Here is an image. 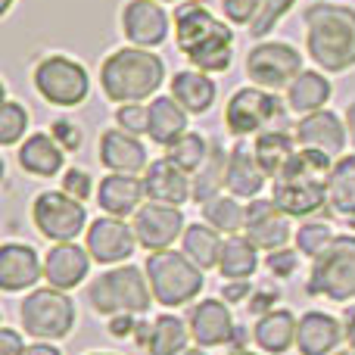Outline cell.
<instances>
[{"label":"cell","mask_w":355,"mask_h":355,"mask_svg":"<svg viewBox=\"0 0 355 355\" xmlns=\"http://www.w3.org/2000/svg\"><path fill=\"white\" fill-rule=\"evenodd\" d=\"M175 44L193 69L206 75H218L231 69L234 60V31L218 19L212 10H206L196 0L178 3L175 16Z\"/></svg>","instance_id":"cell-1"},{"label":"cell","mask_w":355,"mask_h":355,"mask_svg":"<svg viewBox=\"0 0 355 355\" xmlns=\"http://www.w3.org/2000/svg\"><path fill=\"white\" fill-rule=\"evenodd\" d=\"M334 156L318 150H296V156L284 166V172L271 178V200L290 218L318 215L327 202V178L334 168Z\"/></svg>","instance_id":"cell-2"},{"label":"cell","mask_w":355,"mask_h":355,"mask_svg":"<svg viewBox=\"0 0 355 355\" xmlns=\"http://www.w3.org/2000/svg\"><path fill=\"white\" fill-rule=\"evenodd\" d=\"M306 53L321 72H349L355 66V10L346 3H312L302 12Z\"/></svg>","instance_id":"cell-3"},{"label":"cell","mask_w":355,"mask_h":355,"mask_svg":"<svg viewBox=\"0 0 355 355\" xmlns=\"http://www.w3.org/2000/svg\"><path fill=\"white\" fill-rule=\"evenodd\" d=\"M162 81H166V62L144 47H119L100 66V87L116 106L153 100Z\"/></svg>","instance_id":"cell-4"},{"label":"cell","mask_w":355,"mask_h":355,"mask_svg":"<svg viewBox=\"0 0 355 355\" xmlns=\"http://www.w3.org/2000/svg\"><path fill=\"white\" fill-rule=\"evenodd\" d=\"M87 300L91 309L103 318L112 315H147L150 302H153V290H150L147 271L144 265H128L122 268H110L100 277H94L91 287H87Z\"/></svg>","instance_id":"cell-5"},{"label":"cell","mask_w":355,"mask_h":355,"mask_svg":"<svg viewBox=\"0 0 355 355\" xmlns=\"http://www.w3.org/2000/svg\"><path fill=\"white\" fill-rule=\"evenodd\" d=\"M144 271H147L153 300L166 309H181L187 302H193L200 296L202 284H206L202 268H196L184 252L175 250L150 252L147 262H144Z\"/></svg>","instance_id":"cell-6"},{"label":"cell","mask_w":355,"mask_h":355,"mask_svg":"<svg viewBox=\"0 0 355 355\" xmlns=\"http://www.w3.org/2000/svg\"><path fill=\"white\" fill-rule=\"evenodd\" d=\"M306 290L312 296H327L334 302L355 300V237L337 234L318 259H312Z\"/></svg>","instance_id":"cell-7"},{"label":"cell","mask_w":355,"mask_h":355,"mask_svg":"<svg viewBox=\"0 0 355 355\" xmlns=\"http://www.w3.org/2000/svg\"><path fill=\"white\" fill-rule=\"evenodd\" d=\"M19 315H22L25 334L35 340H44V343L69 337L75 327V318H78L72 296L56 287L31 290L22 300V306H19Z\"/></svg>","instance_id":"cell-8"},{"label":"cell","mask_w":355,"mask_h":355,"mask_svg":"<svg viewBox=\"0 0 355 355\" xmlns=\"http://www.w3.org/2000/svg\"><path fill=\"white\" fill-rule=\"evenodd\" d=\"M31 81H35V91L47 100L50 106H60V110H75L87 100L91 94V75L72 56H44L41 62L31 72Z\"/></svg>","instance_id":"cell-9"},{"label":"cell","mask_w":355,"mask_h":355,"mask_svg":"<svg viewBox=\"0 0 355 355\" xmlns=\"http://www.w3.org/2000/svg\"><path fill=\"white\" fill-rule=\"evenodd\" d=\"M31 221L50 243H72L87 227V209L66 190H44L31 202Z\"/></svg>","instance_id":"cell-10"},{"label":"cell","mask_w":355,"mask_h":355,"mask_svg":"<svg viewBox=\"0 0 355 355\" xmlns=\"http://www.w3.org/2000/svg\"><path fill=\"white\" fill-rule=\"evenodd\" d=\"M246 78L265 91H287L290 81L302 72V56L287 41H259L246 50Z\"/></svg>","instance_id":"cell-11"},{"label":"cell","mask_w":355,"mask_h":355,"mask_svg":"<svg viewBox=\"0 0 355 355\" xmlns=\"http://www.w3.org/2000/svg\"><path fill=\"white\" fill-rule=\"evenodd\" d=\"M281 116V100L275 91L252 85V87H240L231 94L225 106V128L234 137H250V135H262L275 119Z\"/></svg>","instance_id":"cell-12"},{"label":"cell","mask_w":355,"mask_h":355,"mask_svg":"<svg viewBox=\"0 0 355 355\" xmlns=\"http://www.w3.org/2000/svg\"><path fill=\"white\" fill-rule=\"evenodd\" d=\"M85 246L91 252L94 262L100 265H125L137 243V234L135 227L128 225L125 218H116V215H103V218H94L87 225V234H85Z\"/></svg>","instance_id":"cell-13"},{"label":"cell","mask_w":355,"mask_h":355,"mask_svg":"<svg viewBox=\"0 0 355 355\" xmlns=\"http://www.w3.org/2000/svg\"><path fill=\"white\" fill-rule=\"evenodd\" d=\"M131 227L137 234V243L147 252L172 250L175 240H181L184 231H187L181 206H166V202H153V200H147L137 209Z\"/></svg>","instance_id":"cell-14"},{"label":"cell","mask_w":355,"mask_h":355,"mask_svg":"<svg viewBox=\"0 0 355 355\" xmlns=\"http://www.w3.org/2000/svg\"><path fill=\"white\" fill-rule=\"evenodd\" d=\"M122 31L131 47L153 50L172 35V16L159 0H128L122 6Z\"/></svg>","instance_id":"cell-15"},{"label":"cell","mask_w":355,"mask_h":355,"mask_svg":"<svg viewBox=\"0 0 355 355\" xmlns=\"http://www.w3.org/2000/svg\"><path fill=\"white\" fill-rule=\"evenodd\" d=\"M293 137L302 150H318V153L340 159L346 150V141H349V131H346V119H340L337 112L318 110L309 112V116H300Z\"/></svg>","instance_id":"cell-16"},{"label":"cell","mask_w":355,"mask_h":355,"mask_svg":"<svg viewBox=\"0 0 355 355\" xmlns=\"http://www.w3.org/2000/svg\"><path fill=\"white\" fill-rule=\"evenodd\" d=\"M187 327H190L193 343L202 346V349H215V346L234 343V337H237L234 318L221 300H200L196 302V306L187 312Z\"/></svg>","instance_id":"cell-17"},{"label":"cell","mask_w":355,"mask_h":355,"mask_svg":"<svg viewBox=\"0 0 355 355\" xmlns=\"http://www.w3.org/2000/svg\"><path fill=\"white\" fill-rule=\"evenodd\" d=\"M97 156L103 162V168L119 172V175H144L150 168V156H147L144 141L122 128H106L100 135Z\"/></svg>","instance_id":"cell-18"},{"label":"cell","mask_w":355,"mask_h":355,"mask_svg":"<svg viewBox=\"0 0 355 355\" xmlns=\"http://www.w3.org/2000/svg\"><path fill=\"white\" fill-rule=\"evenodd\" d=\"M243 234L265 252L284 250L290 240V215H284L275 200H250Z\"/></svg>","instance_id":"cell-19"},{"label":"cell","mask_w":355,"mask_h":355,"mask_svg":"<svg viewBox=\"0 0 355 355\" xmlns=\"http://www.w3.org/2000/svg\"><path fill=\"white\" fill-rule=\"evenodd\" d=\"M91 252L87 246L72 243H53L44 256V277H47V287L56 290H75L78 284H85L87 271H91Z\"/></svg>","instance_id":"cell-20"},{"label":"cell","mask_w":355,"mask_h":355,"mask_svg":"<svg viewBox=\"0 0 355 355\" xmlns=\"http://www.w3.org/2000/svg\"><path fill=\"white\" fill-rule=\"evenodd\" d=\"M41 277H44V262L35 246L16 243V240L0 246V290L3 293L31 290Z\"/></svg>","instance_id":"cell-21"},{"label":"cell","mask_w":355,"mask_h":355,"mask_svg":"<svg viewBox=\"0 0 355 355\" xmlns=\"http://www.w3.org/2000/svg\"><path fill=\"white\" fill-rule=\"evenodd\" d=\"M147 200L166 202V206H184L187 200H193V178L184 168H178L168 156L150 162V168L141 175Z\"/></svg>","instance_id":"cell-22"},{"label":"cell","mask_w":355,"mask_h":355,"mask_svg":"<svg viewBox=\"0 0 355 355\" xmlns=\"http://www.w3.org/2000/svg\"><path fill=\"white\" fill-rule=\"evenodd\" d=\"M144 178L141 175H119L110 172L100 178L97 184V206L103 209V215H116V218H128L144 206Z\"/></svg>","instance_id":"cell-23"},{"label":"cell","mask_w":355,"mask_h":355,"mask_svg":"<svg viewBox=\"0 0 355 355\" xmlns=\"http://www.w3.org/2000/svg\"><path fill=\"white\" fill-rule=\"evenodd\" d=\"M265 181H268V175L259 166L250 144H243V141L234 144L227 150V178H225L227 193L237 196V200H259Z\"/></svg>","instance_id":"cell-24"},{"label":"cell","mask_w":355,"mask_h":355,"mask_svg":"<svg viewBox=\"0 0 355 355\" xmlns=\"http://www.w3.org/2000/svg\"><path fill=\"white\" fill-rule=\"evenodd\" d=\"M343 337V324L334 315L318 312V309L306 312L296 324V349H300V355H331L337 352Z\"/></svg>","instance_id":"cell-25"},{"label":"cell","mask_w":355,"mask_h":355,"mask_svg":"<svg viewBox=\"0 0 355 355\" xmlns=\"http://www.w3.org/2000/svg\"><path fill=\"white\" fill-rule=\"evenodd\" d=\"M16 159L22 166V172L35 178H53L66 166V150L56 144V137L50 131H37V135H28L22 141Z\"/></svg>","instance_id":"cell-26"},{"label":"cell","mask_w":355,"mask_h":355,"mask_svg":"<svg viewBox=\"0 0 355 355\" xmlns=\"http://www.w3.org/2000/svg\"><path fill=\"white\" fill-rule=\"evenodd\" d=\"M168 94L190 112V116H202V112L212 110L215 97H218V87H215L212 75L200 72V69H181L172 75L168 81Z\"/></svg>","instance_id":"cell-27"},{"label":"cell","mask_w":355,"mask_h":355,"mask_svg":"<svg viewBox=\"0 0 355 355\" xmlns=\"http://www.w3.org/2000/svg\"><path fill=\"white\" fill-rule=\"evenodd\" d=\"M150 141L159 144V147H172L178 137L187 135V116L190 112L184 110L181 103L172 97V94H156L153 100H150Z\"/></svg>","instance_id":"cell-28"},{"label":"cell","mask_w":355,"mask_h":355,"mask_svg":"<svg viewBox=\"0 0 355 355\" xmlns=\"http://www.w3.org/2000/svg\"><path fill=\"white\" fill-rule=\"evenodd\" d=\"M331 97H334V85L327 81V75L321 69H302L287 87V106L296 116L324 110Z\"/></svg>","instance_id":"cell-29"},{"label":"cell","mask_w":355,"mask_h":355,"mask_svg":"<svg viewBox=\"0 0 355 355\" xmlns=\"http://www.w3.org/2000/svg\"><path fill=\"white\" fill-rule=\"evenodd\" d=\"M296 324H300V318H296L293 312H287V309H271V312H265L262 318L256 321L252 340H256V346L265 355H284L290 346H296Z\"/></svg>","instance_id":"cell-30"},{"label":"cell","mask_w":355,"mask_h":355,"mask_svg":"<svg viewBox=\"0 0 355 355\" xmlns=\"http://www.w3.org/2000/svg\"><path fill=\"white\" fill-rule=\"evenodd\" d=\"M296 150H300L296 137L287 135V131H281V128H265L262 135H256V141H252V153H256L259 166L265 168L268 178L281 175L284 166L296 156Z\"/></svg>","instance_id":"cell-31"},{"label":"cell","mask_w":355,"mask_h":355,"mask_svg":"<svg viewBox=\"0 0 355 355\" xmlns=\"http://www.w3.org/2000/svg\"><path fill=\"white\" fill-rule=\"evenodd\" d=\"M259 268V246L252 243L246 234H234L221 246L218 259V275L225 281H250Z\"/></svg>","instance_id":"cell-32"},{"label":"cell","mask_w":355,"mask_h":355,"mask_svg":"<svg viewBox=\"0 0 355 355\" xmlns=\"http://www.w3.org/2000/svg\"><path fill=\"white\" fill-rule=\"evenodd\" d=\"M221 246H225L221 234L215 231L212 225H206V221L187 225V231H184V237H181V252L196 265V268H202V271H206V268H218Z\"/></svg>","instance_id":"cell-33"},{"label":"cell","mask_w":355,"mask_h":355,"mask_svg":"<svg viewBox=\"0 0 355 355\" xmlns=\"http://www.w3.org/2000/svg\"><path fill=\"white\" fill-rule=\"evenodd\" d=\"M327 202L346 221H355V153L340 156L327 178Z\"/></svg>","instance_id":"cell-34"},{"label":"cell","mask_w":355,"mask_h":355,"mask_svg":"<svg viewBox=\"0 0 355 355\" xmlns=\"http://www.w3.org/2000/svg\"><path fill=\"white\" fill-rule=\"evenodd\" d=\"M190 327L187 318H178V315H159V318L150 324V343L147 352L150 355H181L190 343Z\"/></svg>","instance_id":"cell-35"},{"label":"cell","mask_w":355,"mask_h":355,"mask_svg":"<svg viewBox=\"0 0 355 355\" xmlns=\"http://www.w3.org/2000/svg\"><path fill=\"white\" fill-rule=\"evenodd\" d=\"M193 178V202H209L221 193L225 187V178H227V153L221 144H212L209 150V159L202 162L200 172L190 175Z\"/></svg>","instance_id":"cell-36"},{"label":"cell","mask_w":355,"mask_h":355,"mask_svg":"<svg viewBox=\"0 0 355 355\" xmlns=\"http://www.w3.org/2000/svg\"><path fill=\"white\" fill-rule=\"evenodd\" d=\"M202 218H206V225H212L218 234L234 237V234H240L246 227V206H240L237 196L218 193L215 200L202 202Z\"/></svg>","instance_id":"cell-37"},{"label":"cell","mask_w":355,"mask_h":355,"mask_svg":"<svg viewBox=\"0 0 355 355\" xmlns=\"http://www.w3.org/2000/svg\"><path fill=\"white\" fill-rule=\"evenodd\" d=\"M209 150H212V144L206 141L202 135H196V131H187L184 137H178L172 147L166 150V156L175 162L178 168H184L187 175L200 172L202 162L209 159Z\"/></svg>","instance_id":"cell-38"},{"label":"cell","mask_w":355,"mask_h":355,"mask_svg":"<svg viewBox=\"0 0 355 355\" xmlns=\"http://www.w3.org/2000/svg\"><path fill=\"white\" fill-rule=\"evenodd\" d=\"M25 131H28V110L6 97L3 106H0V144L12 147L25 137Z\"/></svg>","instance_id":"cell-39"},{"label":"cell","mask_w":355,"mask_h":355,"mask_svg":"<svg viewBox=\"0 0 355 355\" xmlns=\"http://www.w3.org/2000/svg\"><path fill=\"white\" fill-rule=\"evenodd\" d=\"M334 237H337V234L331 231V225H324V221H309V225H300V231H296V250H300V256L318 259L321 252L331 246Z\"/></svg>","instance_id":"cell-40"},{"label":"cell","mask_w":355,"mask_h":355,"mask_svg":"<svg viewBox=\"0 0 355 355\" xmlns=\"http://www.w3.org/2000/svg\"><path fill=\"white\" fill-rule=\"evenodd\" d=\"M293 6H296V0H262V10H259L256 22L250 25V35L259 37V41H265Z\"/></svg>","instance_id":"cell-41"},{"label":"cell","mask_w":355,"mask_h":355,"mask_svg":"<svg viewBox=\"0 0 355 355\" xmlns=\"http://www.w3.org/2000/svg\"><path fill=\"white\" fill-rule=\"evenodd\" d=\"M116 128L128 131V135H147L150 128V110L144 103H122L116 110Z\"/></svg>","instance_id":"cell-42"},{"label":"cell","mask_w":355,"mask_h":355,"mask_svg":"<svg viewBox=\"0 0 355 355\" xmlns=\"http://www.w3.org/2000/svg\"><path fill=\"white\" fill-rule=\"evenodd\" d=\"M262 10V0H221V12L231 25H252Z\"/></svg>","instance_id":"cell-43"},{"label":"cell","mask_w":355,"mask_h":355,"mask_svg":"<svg viewBox=\"0 0 355 355\" xmlns=\"http://www.w3.org/2000/svg\"><path fill=\"white\" fill-rule=\"evenodd\" d=\"M265 268H268L275 277H293V271L300 268V250H290V246H284V250L268 252V259H265Z\"/></svg>","instance_id":"cell-44"},{"label":"cell","mask_w":355,"mask_h":355,"mask_svg":"<svg viewBox=\"0 0 355 355\" xmlns=\"http://www.w3.org/2000/svg\"><path fill=\"white\" fill-rule=\"evenodd\" d=\"M62 190H66L69 196H75V200L85 202L87 196H97V190H94V178L85 172V168H69L66 175H62Z\"/></svg>","instance_id":"cell-45"},{"label":"cell","mask_w":355,"mask_h":355,"mask_svg":"<svg viewBox=\"0 0 355 355\" xmlns=\"http://www.w3.org/2000/svg\"><path fill=\"white\" fill-rule=\"evenodd\" d=\"M50 135L56 137V144H60L66 153H78L81 150V128L75 122H69V119H56V122L50 125Z\"/></svg>","instance_id":"cell-46"},{"label":"cell","mask_w":355,"mask_h":355,"mask_svg":"<svg viewBox=\"0 0 355 355\" xmlns=\"http://www.w3.org/2000/svg\"><path fill=\"white\" fill-rule=\"evenodd\" d=\"M0 355H25V343L19 337V331L0 327Z\"/></svg>","instance_id":"cell-47"},{"label":"cell","mask_w":355,"mask_h":355,"mask_svg":"<svg viewBox=\"0 0 355 355\" xmlns=\"http://www.w3.org/2000/svg\"><path fill=\"white\" fill-rule=\"evenodd\" d=\"M110 334L112 337H131V334H137V318H131V315H112Z\"/></svg>","instance_id":"cell-48"},{"label":"cell","mask_w":355,"mask_h":355,"mask_svg":"<svg viewBox=\"0 0 355 355\" xmlns=\"http://www.w3.org/2000/svg\"><path fill=\"white\" fill-rule=\"evenodd\" d=\"M275 302H277V293H268V290H259V296L250 302V312H256L259 318H262L265 312H271V309H275Z\"/></svg>","instance_id":"cell-49"},{"label":"cell","mask_w":355,"mask_h":355,"mask_svg":"<svg viewBox=\"0 0 355 355\" xmlns=\"http://www.w3.org/2000/svg\"><path fill=\"white\" fill-rule=\"evenodd\" d=\"M221 293H225V302H243L246 293H250V284L246 281H231Z\"/></svg>","instance_id":"cell-50"},{"label":"cell","mask_w":355,"mask_h":355,"mask_svg":"<svg viewBox=\"0 0 355 355\" xmlns=\"http://www.w3.org/2000/svg\"><path fill=\"white\" fill-rule=\"evenodd\" d=\"M25 355H62L60 349H56L53 343H31V346H25Z\"/></svg>","instance_id":"cell-51"},{"label":"cell","mask_w":355,"mask_h":355,"mask_svg":"<svg viewBox=\"0 0 355 355\" xmlns=\"http://www.w3.org/2000/svg\"><path fill=\"white\" fill-rule=\"evenodd\" d=\"M343 331H346V343H349V349H355V309H349V312H346Z\"/></svg>","instance_id":"cell-52"},{"label":"cell","mask_w":355,"mask_h":355,"mask_svg":"<svg viewBox=\"0 0 355 355\" xmlns=\"http://www.w3.org/2000/svg\"><path fill=\"white\" fill-rule=\"evenodd\" d=\"M346 131H349V141L355 144V100H352V103L349 106H346Z\"/></svg>","instance_id":"cell-53"},{"label":"cell","mask_w":355,"mask_h":355,"mask_svg":"<svg viewBox=\"0 0 355 355\" xmlns=\"http://www.w3.org/2000/svg\"><path fill=\"white\" fill-rule=\"evenodd\" d=\"M181 355H206V349H202V346H196V349H184Z\"/></svg>","instance_id":"cell-54"},{"label":"cell","mask_w":355,"mask_h":355,"mask_svg":"<svg viewBox=\"0 0 355 355\" xmlns=\"http://www.w3.org/2000/svg\"><path fill=\"white\" fill-rule=\"evenodd\" d=\"M12 10V0H0V12H10Z\"/></svg>","instance_id":"cell-55"},{"label":"cell","mask_w":355,"mask_h":355,"mask_svg":"<svg viewBox=\"0 0 355 355\" xmlns=\"http://www.w3.org/2000/svg\"><path fill=\"white\" fill-rule=\"evenodd\" d=\"M227 355H259V352H250V349H231Z\"/></svg>","instance_id":"cell-56"},{"label":"cell","mask_w":355,"mask_h":355,"mask_svg":"<svg viewBox=\"0 0 355 355\" xmlns=\"http://www.w3.org/2000/svg\"><path fill=\"white\" fill-rule=\"evenodd\" d=\"M331 355H355V349H337V352H331Z\"/></svg>","instance_id":"cell-57"},{"label":"cell","mask_w":355,"mask_h":355,"mask_svg":"<svg viewBox=\"0 0 355 355\" xmlns=\"http://www.w3.org/2000/svg\"><path fill=\"white\" fill-rule=\"evenodd\" d=\"M87 355H116V352H87Z\"/></svg>","instance_id":"cell-58"},{"label":"cell","mask_w":355,"mask_h":355,"mask_svg":"<svg viewBox=\"0 0 355 355\" xmlns=\"http://www.w3.org/2000/svg\"><path fill=\"white\" fill-rule=\"evenodd\" d=\"M159 3H181V0H159Z\"/></svg>","instance_id":"cell-59"},{"label":"cell","mask_w":355,"mask_h":355,"mask_svg":"<svg viewBox=\"0 0 355 355\" xmlns=\"http://www.w3.org/2000/svg\"><path fill=\"white\" fill-rule=\"evenodd\" d=\"M352 309H355V306H352Z\"/></svg>","instance_id":"cell-60"}]
</instances>
